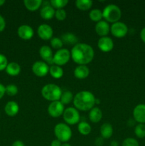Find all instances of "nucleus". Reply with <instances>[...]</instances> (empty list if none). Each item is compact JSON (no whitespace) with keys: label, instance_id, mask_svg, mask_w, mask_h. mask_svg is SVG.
Instances as JSON below:
<instances>
[{"label":"nucleus","instance_id":"nucleus-28","mask_svg":"<svg viewBox=\"0 0 145 146\" xmlns=\"http://www.w3.org/2000/svg\"><path fill=\"white\" fill-rule=\"evenodd\" d=\"M78 130L80 134L83 135H88L91 132V126L88 123L82 121L78 123Z\"/></svg>","mask_w":145,"mask_h":146},{"label":"nucleus","instance_id":"nucleus-6","mask_svg":"<svg viewBox=\"0 0 145 146\" xmlns=\"http://www.w3.org/2000/svg\"><path fill=\"white\" fill-rule=\"evenodd\" d=\"M63 117L67 125H75L79 123L80 119L79 111L73 107H68L65 109Z\"/></svg>","mask_w":145,"mask_h":146},{"label":"nucleus","instance_id":"nucleus-4","mask_svg":"<svg viewBox=\"0 0 145 146\" xmlns=\"http://www.w3.org/2000/svg\"><path fill=\"white\" fill-rule=\"evenodd\" d=\"M122 12L118 6L110 4L107 5L102 10V17L107 22L115 23L120 19Z\"/></svg>","mask_w":145,"mask_h":146},{"label":"nucleus","instance_id":"nucleus-19","mask_svg":"<svg viewBox=\"0 0 145 146\" xmlns=\"http://www.w3.org/2000/svg\"><path fill=\"white\" fill-rule=\"evenodd\" d=\"M55 9L50 5H46L43 7L40 11L41 18L45 20H49L55 17Z\"/></svg>","mask_w":145,"mask_h":146},{"label":"nucleus","instance_id":"nucleus-25","mask_svg":"<svg viewBox=\"0 0 145 146\" xmlns=\"http://www.w3.org/2000/svg\"><path fill=\"white\" fill-rule=\"evenodd\" d=\"M49 73L54 78H61L63 76V70L61 66L57 65H52L49 68Z\"/></svg>","mask_w":145,"mask_h":146},{"label":"nucleus","instance_id":"nucleus-42","mask_svg":"<svg viewBox=\"0 0 145 146\" xmlns=\"http://www.w3.org/2000/svg\"><path fill=\"white\" fill-rule=\"evenodd\" d=\"M11 146H25V145L21 141H16L13 143Z\"/></svg>","mask_w":145,"mask_h":146},{"label":"nucleus","instance_id":"nucleus-43","mask_svg":"<svg viewBox=\"0 0 145 146\" xmlns=\"http://www.w3.org/2000/svg\"><path fill=\"white\" fill-rule=\"evenodd\" d=\"M119 145V143L117 141H112V142L110 143V146H118Z\"/></svg>","mask_w":145,"mask_h":146},{"label":"nucleus","instance_id":"nucleus-35","mask_svg":"<svg viewBox=\"0 0 145 146\" xmlns=\"http://www.w3.org/2000/svg\"><path fill=\"white\" fill-rule=\"evenodd\" d=\"M55 17L58 21H63L67 17L66 11L63 9H57L55 13Z\"/></svg>","mask_w":145,"mask_h":146},{"label":"nucleus","instance_id":"nucleus-16","mask_svg":"<svg viewBox=\"0 0 145 146\" xmlns=\"http://www.w3.org/2000/svg\"><path fill=\"white\" fill-rule=\"evenodd\" d=\"M95 30L97 34L99 35L100 36H107V35L110 31V27L106 21L101 20V21L97 22V24H95Z\"/></svg>","mask_w":145,"mask_h":146},{"label":"nucleus","instance_id":"nucleus-27","mask_svg":"<svg viewBox=\"0 0 145 146\" xmlns=\"http://www.w3.org/2000/svg\"><path fill=\"white\" fill-rule=\"evenodd\" d=\"M73 94H72L71 91H66L62 93L61 98H60V101H61L64 106L68 105V104H71L72 101H73Z\"/></svg>","mask_w":145,"mask_h":146},{"label":"nucleus","instance_id":"nucleus-8","mask_svg":"<svg viewBox=\"0 0 145 146\" xmlns=\"http://www.w3.org/2000/svg\"><path fill=\"white\" fill-rule=\"evenodd\" d=\"M110 32L117 38H122L127 34L128 27L125 23L117 21L112 24L110 27Z\"/></svg>","mask_w":145,"mask_h":146},{"label":"nucleus","instance_id":"nucleus-31","mask_svg":"<svg viewBox=\"0 0 145 146\" xmlns=\"http://www.w3.org/2000/svg\"><path fill=\"white\" fill-rule=\"evenodd\" d=\"M50 4L54 9H63L68 4V0H51Z\"/></svg>","mask_w":145,"mask_h":146},{"label":"nucleus","instance_id":"nucleus-38","mask_svg":"<svg viewBox=\"0 0 145 146\" xmlns=\"http://www.w3.org/2000/svg\"><path fill=\"white\" fill-rule=\"evenodd\" d=\"M95 144L96 146H102L104 144V138L102 137H98L95 139Z\"/></svg>","mask_w":145,"mask_h":146},{"label":"nucleus","instance_id":"nucleus-40","mask_svg":"<svg viewBox=\"0 0 145 146\" xmlns=\"http://www.w3.org/2000/svg\"><path fill=\"white\" fill-rule=\"evenodd\" d=\"M62 143H61V141L58 139H55L51 142V146H61Z\"/></svg>","mask_w":145,"mask_h":146},{"label":"nucleus","instance_id":"nucleus-45","mask_svg":"<svg viewBox=\"0 0 145 146\" xmlns=\"http://www.w3.org/2000/svg\"><path fill=\"white\" fill-rule=\"evenodd\" d=\"M61 146H71V145H70L69 143H64L62 144V145Z\"/></svg>","mask_w":145,"mask_h":146},{"label":"nucleus","instance_id":"nucleus-12","mask_svg":"<svg viewBox=\"0 0 145 146\" xmlns=\"http://www.w3.org/2000/svg\"><path fill=\"white\" fill-rule=\"evenodd\" d=\"M98 46L102 52H109L114 47V42L109 36L100 37L98 41Z\"/></svg>","mask_w":145,"mask_h":146},{"label":"nucleus","instance_id":"nucleus-34","mask_svg":"<svg viewBox=\"0 0 145 146\" xmlns=\"http://www.w3.org/2000/svg\"><path fill=\"white\" fill-rule=\"evenodd\" d=\"M122 146H139V142L135 138H125L122 143Z\"/></svg>","mask_w":145,"mask_h":146},{"label":"nucleus","instance_id":"nucleus-15","mask_svg":"<svg viewBox=\"0 0 145 146\" xmlns=\"http://www.w3.org/2000/svg\"><path fill=\"white\" fill-rule=\"evenodd\" d=\"M39 55L41 57L44 62L47 64H53V54L52 49L51 47L48 46H42L39 49Z\"/></svg>","mask_w":145,"mask_h":146},{"label":"nucleus","instance_id":"nucleus-29","mask_svg":"<svg viewBox=\"0 0 145 146\" xmlns=\"http://www.w3.org/2000/svg\"><path fill=\"white\" fill-rule=\"evenodd\" d=\"M89 17L92 21L98 22L101 21L102 19L103 18L102 17V11H101L99 9H94L91 10L89 13Z\"/></svg>","mask_w":145,"mask_h":146},{"label":"nucleus","instance_id":"nucleus-20","mask_svg":"<svg viewBox=\"0 0 145 146\" xmlns=\"http://www.w3.org/2000/svg\"><path fill=\"white\" fill-rule=\"evenodd\" d=\"M21 66L16 62H10L7 65L5 71L11 76H16L21 72Z\"/></svg>","mask_w":145,"mask_h":146},{"label":"nucleus","instance_id":"nucleus-46","mask_svg":"<svg viewBox=\"0 0 145 146\" xmlns=\"http://www.w3.org/2000/svg\"><path fill=\"white\" fill-rule=\"evenodd\" d=\"M100 100L99 99H98V98H96V99H95V104H100Z\"/></svg>","mask_w":145,"mask_h":146},{"label":"nucleus","instance_id":"nucleus-37","mask_svg":"<svg viewBox=\"0 0 145 146\" xmlns=\"http://www.w3.org/2000/svg\"><path fill=\"white\" fill-rule=\"evenodd\" d=\"M6 27V21L4 17L0 14V32L3 31Z\"/></svg>","mask_w":145,"mask_h":146},{"label":"nucleus","instance_id":"nucleus-30","mask_svg":"<svg viewBox=\"0 0 145 146\" xmlns=\"http://www.w3.org/2000/svg\"><path fill=\"white\" fill-rule=\"evenodd\" d=\"M134 133L136 136L139 138H145V125L139 123L135 126Z\"/></svg>","mask_w":145,"mask_h":146},{"label":"nucleus","instance_id":"nucleus-3","mask_svg":"<svg viewBox=\"0 0 145 146\" xmlns=\"http://www.w3.org/2000/svg\"><path fill=\"white\" fill-rule=\"evenodd\" d=\"M62 93L61 88L55 84H46L41 89L42 96L45 100L51 102L60 101Z\"/></svg>","mask_w":145,"mask_h":146},{"label":"nucleus","instance_id":"nucleus-1","mask_svg":"<svg viewBox=\"0 0 145 146\" xmlns=\"http://www.w3.org/2000/svg\"><path fill=\"white\" fill-rule=\"evenodd\" d=\"M72 61L78 65H87L93 60L95 52L90 45L85 43H78L71 51Z\"/></svg>","mask_w":145,"mask_h":146},{"label":"nucleus","instance_id":"nucleus-36","mask_svg":"<svg viewBox=\"0 0 145 146\" xmlns=\"http://www.w3.org/2000/svg\"><path fill=\"white\" fill-rule=\"evenodd\" d=\"M8 64V60H7L6 56L2 54H0V71L5 70Z\"/></svg>","mask_w":145,"mask_h":146},{"label":"nucleus","instance_id":"nucleus-13","mask_svg":"<svg viewBox=\"0 0 145 146\" xmlns=\"http://www.w3.org/2000/svg\"><path fill=\"white\" fill-rule=\"evenodd\" d=\"M18 36L23 40H29L34 36V31L32 27L27 24L21 25L17 29Z\"/></svg>","mask_w":145,"mask_h":146},{"label":"nucleus","instance_id":"nucleus-24","mask_svg":"<svg viewBox=\"0 0 145 146\" xmlns=\"http://www.w3.org/2000/svg\"><path fill=\"white\" fill-rule=\"evenodd\" d=\"M42 0H24V4L26 8L31 11H36L42 4Z\"/></svg>","mask_w":145,"mask_h":146},{"label":"nucleus","instance_id":"nucleus-10","mask_svg":"<svg viewBox=\"0 0 145 146\" xmlns=\"http://www.w3.org/2000/svg\"><path fill=\"white\" fill-rule=\"evenodd\" d=\"M49 68L50 67L45 62L42 61H37L34 63L31 69L33 73L36 76L44 77L49 73Z\"/></svg>","mask_w":145,"mask_h":146},{"label":"nucleus","instance_id":"nucleus-17","mask_svg":"<svg viewBox=\"0 0 145 146\" xmlns=\"http://www.w3.org/2000/svg\"><path fill=\"white\" fill-rule=\"evenodd\" d=\"M4 111L6 114L10 117H14L17 115L19 111V106L16 101H10L7 103L4 107Z\"/></svg>","mask_w":145,"mask_h":146},{"label":"nucleus","instance_id":"nucleus-33","mask_svg":"<svg viewBox=\"0 0 145 146\" xmlns=\"http://www.w3.org/2000/svg\"><path fill=\"white\" fill-rule=\"evenodd\" d=\"M18 87L15 84H9L6 86V94L9 96H14L18 94Z\"/></svg>","mask_w":145,"mask_h":146},{"label":"nucleus","instance_id":"nucleus-22","mask_svg":"<svg viewBox=\"0 0 145 146\" xmlns=\"http://www.w3.org/2000/svg\"><path fill=\"white\" fill-rule=\"evenodd\" d=\"M100 131L101 137H102L104 139H108L111 138L113 134V128L109 123H105L102 124Z\"/></svg>","mask_w":145,"mask_h":146},{"label":"nucleus","instance_id":"nucleus-32","mask_svg":"<svg viewBox=\"0 0 145 146\" xmlns=\"http://www.w3.org/2000/svg\"><path fill=\"white\" fill-rule=\"evenodd\" d=\"M50 43H51V46H52V48H55V49H61L63 46V43L61 38L59 37L52 38L50 41Z\"/></svg>","mask_w":145,"mask_h":146},{"label":"nucleus","instance_id":"nucleus-7","mask_svg":"<svg viewBox=\"0 0 145 146\" xmlns=\"http://www.w3.org/2000/svg\"><path fill=\"white\" fill-rule=\"evenodd\" d=\"M71 58V51L67 48H62L58 50L54 54L53 58V63L55 65L61 66L66 64L69 61Z\"/></svg>","mask_w":145,"mask_h":146},{"label":"nucleus","instance_id":"nucleus-14","mask_svg":"<svg viewBox=\"0 0 145 146\" xmlns=\"http://www.w3.org/2000/svg\"><path fill=\"white\" fill-rule=\"evenodd\" d=\"M133 118L136 122L139 123H145V104H138L134 108L133 112Z\"/></svg>","mask_w":145,"mask_h":146},{"label":"nucleus","instance_id":"nucleus-9","mask_svg":"<svg viewBox=\"0 0 145 146\" xmlns=\"http://www.w3.org/2000/svg\"><path fill=\"white\" fill-rule=\"evenodd\" d=\"M64 105L60 101L51 102L48 106V113L53 118H58L63 114Z\"/></svg>","mask_w":145,"mask_h":146},{"label":"nucleus","instance_id":"nucleus-44","mask_svg":"<svg viewBox=\"0 0 145 146\" xmlns=\"http://www.w3.org/2000/svg\"><path fill=\"white\" fill-rule=\"evenodd\" d=\"M4 4H5V1L4 0H0V7L3 6Z\"/></svg>","mask_w":145,"mask_h":146},{"label":"nucleus","instance_id":"nucleus-2","mask_svg":"<svg viewBox=\"0 0 145 146\" xmlns=\"http://www.w3.org/2000/svg\"><path fill=\"white\" fill-rule=\"evenodd\" d=\"M95 99L96 98L90 91H81L74 96V106L78 111H90L95 107Z\"/></svg>","mask_w":145,"mask_h":146},{"label":"nucleus","instance_id":"nucleus-21","mask_svg":"<svg viewBox=\"0 0 145 146\" xmlns=\"http://www.w3.org/2000/svg\"><path fill=\"white\" fill-rule=\"evenodd\" d=\"M61 40H62L63 44H67V45H73L78 44V38L74 34L71 32H66L63 34L61 36Z\"/></svg>","mask_w":145,"mask_h":146},{"label":"nucleus","instance_id":"nucleus-26","mask_svg":"<svg viewBox=\"0 0 145 146\" xmlns=\"http://www.w3.org/2000/svg\"><path fill=\"white\" fill-rule=\"evenodd\" d=\"M75 6L77 8L82 11H87L92 6V1L91 0H76Z\"/></svg>","mask_w":145,"mask_h":146},{"label":"nucleus","instance_id":"nucleus-23","mask_svg":"<svg viewBox=\"0 0 145 146\" xmlns=\"http://www.w3.org/2000/svg\"><path fill=\"white\" fill-rule=\"evenodd\" d=\"M102 118V112L98 107H94L90 111L89 118L92 123H98Z\"/></svg>","mask_w":145,"mask_h":146},{"label":"nucleus","instance_id":"nucleus-5","mask_svg":"<svg viewBox=\"0 0 145 146\" xmlns=\"http://www.w3.org/2000/svg\"><path fill=\"white\" fill-rule=\"evenodd\" d=\"M54 134L61 143H67L72 138V133L71 128L66 123H60L54 127Z\"/></svg>","mask_w":145,"mask_h":146},{"label":"nucleus","instance_id":"nucleus-39","mask_svg":"<svg viewBox=\"0 0 145 146\" xmlns=\"http://www.w3.org/2000/svg\"><path fill=\"white\" fill-rule=\"evenodd\" d=\"M6 94V87L0 83V99L4 97V94Z\"/></svg>","mask_w":145,"mask_h":146},{"label":"nucleus","instance_id":"nucleus-11","mask_svg":"<svg viewBox=\"0 0 145 146\" xmlns=\"http://www.w3.org/2000/svg\"><path fill=\"white\" fill-rule=\"evenodd\" d=\"M37 34L40 38L47 41V40H51L53 38V30L52 27L48 24H43L38 27Z\"/></svg>","mask_w":145,"mask_h":146},{"label":"nucleus","instance_id":"nucleus-18","mask_svg":"<svg viewBox=\"0 0 145 146\" xmlns=\"http://www.w3.org/2000/svg\"><path fill=\"white\" fill-rule=\"evenodd\" d=\"M89 74L90 69L86 65H78L74 70V76L78 79H85Z\"/></svg>","mask_w":145,"mask_h":146},{"label":"nucleus","instance_id":"nucleus-41","mask_svg":"<svg viewBox=\"0 0 145 146\" xmlns=\"http://www.w3.org/2000/svg\"><path fill=\"white\" fill-rule=\"evenodd\" d=\"M140 38L144 43H145V27H144L140 31Z\"/></svg>","mask_w":145,"mask_h":146}]
</instances>
